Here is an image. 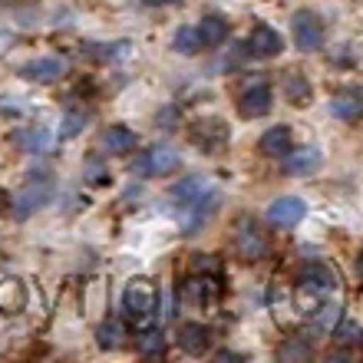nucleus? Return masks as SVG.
<instances>
[{
	"instance_id": "f257e3e1",
	"label": "nucleus",
	"mask_w": 363,
	"mask_h": 363,
	"mask_svg": "<svg viewBox=\"0 0 363 363\" xmlns=\"http://www.w3.org/2000/svg\"><path fill=\"white\" fill-rule=\"evenodd\" d=\"M155 307H159V287L149 277H133L123 291V311L133 320H143V317L155 314Z\"/></svg>"
},
{
	"instance_id": "f03ea898",
	"label": "nucleus",
	"mask_w": 363,
	"mask_h": 363,
	"mask_svg": "<svg viewBox=\"0 0 363 363\" xmlns=\"http://www.w3.org/2000/svg\"><path fill=\"white\" fill-rule=\"evenodd\" d=\"M50 199H53V179H47V175H33V179L17 191V199H10V208H13L17 218H27V215L40 211L43 205H50Z\"/></svg>"
},
{
	"instance_id": "7ed1b4c3",
	"label": "nucleus",
	"mask_w": 363,
	"mask_h": 363,
	"mask_svg": "<svg viewBox=\"0 0 363 363\" xmlns=\"http://www.w3.org/2000/svg\"><path fill=\"white\" fill-rule=\"evenodd\" d=\"M189 139L191 145H199L201 152H221L228 145V123L225 119H215V116H205V119H195L189 125Z\"/></svg>"
},
{
	"instance_id": "20e7f679",
	"label": "nucleus",
	"mask_w": 363,
	"mask_h": 363,
	"mask_svg": "<svg viewBox=\"0 0 363 363\" xmlns=\"http://www.w3.org/2000/svg\"><path fill=\"white\" fill-rule=\"evenodd\" d=\"M182 165L179 152L169 145H155L152 152H143L133 162V175L135 179H155V175H172Z\"/></svg>"
},
{
	"instance_id": "39448f33",
	"label": "nucleus",
	"mask_w": 363,
	"mask_h": 363,
	"mask_svg": "<svg viewBox=\"0 0 363 363\" xmlns=\"http://www.w3.org/2000/svg\"><path fill=\"white\" fill-rule=\"evenodd\" d=\"M291 33H294V47L304 53H314L324 43V20L314 10H297L291 17Z\"/></svg>"
},
{
	"instance_id": "423d86ee",
	"label": "nucleus",
	"mask_w": 363,
	"mask_h": 363,
	"mask_svg": "<svg viewBox=\"0 0 363 363\" xmlns=\"http://www.w3.org/2000/svg\"><path fill=\"white\" fill-rule=\"evenodd\" d=\"M307 215V205L304 199H297V195H281L268 205V221L277 225V228H294L297 221H304Z\"/></svg>"
},
{
	"instance_id": "0eeeda50",
	"label": "nucleus",
	"mask_w": 363,
	"mask_h": 363,
	"mask_svg": "<svg viewBox=\"0 0 363 363\" xmlns=\"http://www.w3.org/2000/svg\"><path fill=\"white\" fill-rule=\"evenodd\" d=\"M284 175H311L320 169V162H324V152L317 149V145H301V149H287L284 155Z\"/></svg>"
},
{
	"instance_id": "6e6552de",
	"label": "nucleus",
	"mask_w": 363,
	"mask_h": 363,
	"mask_svg": "<svg viewBox=\"0 0 363 363\" xmlns=\"http://www.w3.org/2000/svg\"><path fill=\"white\" fill-rule=\"evenodd\" d=\"M175 340H179L182 354H189V357H205L211 350V330L205 324H199V320L182 324L179 334H175Z\"/></svg>"
},
{
	"instance_id": "1a4fd4ad",
	"label": "nucleus",
	"mask_w": 363,
	"mask_h": 363,
	"mask_svg": "<svg viewBox=\"0 0 363 363\" xmlns=\"http://www.w3.org/2000/svg\"><path fill=\"white\" fill-rule=\"evenodd\" d=\"M248 53L251 57H258V60H271L277 57L281 50H284V40H281V33H277L274 27H268V23H258V27L251 30V37H248Z\"/></svg>"
},
{
	"instance_id": "9d476101",
	"label": "nucleus",
	"mask_w": 363,
	"mask_h": 363,
	"mask_svg": "<svg viewBox=\"0 0 363 363\" xmlns=\"http://www.w3.org/2000/svg\"><path fill=\"white\" fill-rule=\"evenodd\" d=\"M67 69L69 63L63 57H40L23 67V79H30V83H57V79L67 77Z\"/></svg>"
},
{
	"instance_id": "9b49d317",
	"label": "nucleus",
	"mask_w": 363,
	"mask_h": 363,
	"mask_svg": "<svg viewBox=\"0 0 363 363\" xmlns=\"http://www.w3.org/2000/svg\"><path fill=\"white\" fill-rule=\"evenodd\" d=\"M271 106H274L271 86H264V83H255V86H248L238 96V113L245 116V119H261V116H268Z\"/></svg>"
},
{
	"instance_id": "f8f14e48",
	"label": "nucleus",
	"mask_w": 363,
	"mask_h": 363,
	"mask_svg": "<svg viewBox=\"0 0 363 363\" xmlns=\"http://www.w3.org/2000/svg\"><path fill=\"white\" fill-rule=\"evenodd\" d=\"M235 248H238L241 261H258L264 258V248H268V241H264V235L258 231V225L255 221H241L238 225V235H235Z\"/></svg>"
},
{
	"instance_id": "ddd939ff",
	"label": "nucleus",
	"mask_w": 363,
	"mask_h": 363,
	"mask_svg": "<svg viewBox=\"0 0 363 363\" xmlns=\"http://www.w3.org/2000/svg\"><path fill=\"white\" fill-rule=\"evenodd\" d=\"M135 133L133 129H125V125H109V129H103V135H99V149L109 155H125L135 149Z\"/></svg>"
},
{
	"instance_id": "4468645a",
	"label": "nucleus",
	"mask_w": 363,
	"mask_h": 363,
	"mask_svg": "<svg viewBox=\"0 0 363 363\" xmlns=\"http://www.w3.org/2000/svg\"><path fill=\"white\" fill-rule=\"evenodd\" d=\"M291 129L287 125H271L268 133L258 139V149H261V155H268V159H281V155L291 149Z\"/></svg>"
},
{
	"instance_id": "2eb2a0df",
	"label": "nucleus",
	"mask_w": 363,
	"mask_h": 363,
	"mask_svg": "<svg viewBox=\"0 0 363 363\" xmlns=\"http://www.w3.org/2000/svg\"><path fill=\"white\" fill-rule=\"evenodd\" d=\"M311 357H314V347L307 344L304 337H284L274 350L277 363H307Z\"/></svg>"
},
{
	"instance_id": "dca6fc26",
	"label": "nucleus",
	"mask_w": 363,
	"mask_h": 363,
	"mask_svg": "<svg viewBox=\"0 0 363 363\" xmlns=\"http://www.w3.org/2000/svg\"><path fill=\"white\" fill-rule=\"evenodd\" d=\"M297 281H301V284H307V287H314V291H320V294H327V291L337 284L334 271L327 268L324 261H307L304 268H301V277H297Z\"/></svg>"
},
{
	"instance_id": "f3484780",
	"label": "nucleus",
	"mask_w": 363,
	"mask_h": 363,
	"mask_svg": "<svg viewBox=\"0 0 363 363\" xmlns=\"http://www.w3.org/2000/svg\"><path fill=\"white\" fill-rule=\"evenodd\" d=\"M199 33H201V40H205V47H221V43L228 40L231 27H228V20H225V17L208 13V17L199 23Z\"/></svg>"
},
{
	"instance_id": "a211bd4d",
	"label": "nucleus",
	"mask_w": 363,
	"mask_h": 363,
	"mask_svg": "<svg viewBox=\"0 0 363 363\" xmlns=\"http://www.w3.org/2000/svg\"><path fill=\"white\" fill-rule=\"evenodd\" d=\"M172 47L182 57H199L201 50H205V40H201L199 27H179L172 37Z\"/></svg>"
},
{
	"instance_id": "6ab92c4d",
	"label": "nucleus",
	"mask_w": 363,
	"mask_h": 363,
	"mask_svg": "<svg viewBox=\"0 0 363 363\" xmlns=\"http://www.w3.org/2000/svg\"><path fill=\"white\" fill-rule=\"evenodd\" d=\"M135 350L143 357H162L165 354V334L155 330V327H145L135 334Z\"/></svg>"
},
{
	"instance_id": "aec40b11",
	"label": "nucleus",
	"mask_w": 363,
	"mask_h": 363,
	"mask_svg": "<svg viewBox=\"0 0 363 363\" xmlns=\"http://www.w3.org/2000/svg\"><path fill=\"white\" fill-rule=\"evenodd\" d=\"M284 93H287V99H291V103H297V106L311 103V83H307L304 73L291 69V73L284 77Z\"/></svg>"
},
{
	"instance_id": "412c9836",
	"label": "nucleus",
	"mask_w": 363,
	"mask_h": 363,
	"mask_svg": "<svg viewBox=\"0 0 363 363\" xmlns=\"http://www.w3.org/2000/svg\"><path fill=\"white\" fill-rule=\"evenodd\" d=\"M23 297H27V291H23V284L20 281H13V277H7V281H0V311H20L23 307Z\"/></svg>"
},
{
	"instance_id": "4be33fe9",
	"label": "nucleus",
	"mask_w": 363,
	"mask_h": 363,
	"mask_svg": "<svg viewBox=\"0 0 363 363\" xmlns=\"http://www.w3.org/2000/svg\"><path fill=\"white\" fill-rule=\"evenodd\" d=\"M123 324L119 320H103V324L96 327V344L103 347V350H119L123 347Z\"/></svg>"
},
{
	"instance_id": "5701e85b",
	"label": "nucleus",
	"mask_w": 363,
	"mask_h": 363,
	"mask_svg": "<svg viewBox=\"0 0 363 363\" xmlns=\"http://www.w3.org/2000/svg\"><path fill=\"white\" fill-rule=\"evenodd\" d=\"M360 337H363V330H360V324H357V320H340V324L334 327V344L337 347H347V350H350Z\"/></svg>"
},
{
	"instance_id": "b1692460",
	"label": "nucleus",
	"mask_w": 363,
	"mask_h": 363,
	"mask_svg": "<svg viewBox=\"0 0 363 363\" xmlns=\"http://www.w3.org/2000/svg\"><path fill=\"white\" fill-rule=\"evenodd\" d=\"M330 109H334V116H340V119H357V116H363V99L340 96V99H334V103H330Z\"/></svg>"
},
{
	"instance_id": "393cba45",
	"label": "nucleus",
	"mask_w": 363,
	"mask_h": 363,
	"mask_svg": "<svg viewBox=\"0 0 363 363\" xmlns=\"http://www.w3.org/2000/svg\"><path fill=\"white\" fill-rule=\"evenodd\" d=\"M83 123H86V116L83 113H67L63 116V129H60V133L69 139V135H77L79 129H83Z\"/></svg>"
},
{
	"instance_id": "a878e982",
	"label": "nucleus",
	"mask_w": 363,
	"mask_h": 363,
	"mask_svg": "<svg viewBox=\"0 0 363 363\" xmlns=\"http://www.w3.org/2000/svg\"><path fill=\"white\" fill-rule=\"evenodd\" d=\"M215 360H241V354H235V350H218Z\"/></svg>"
},
{
	"instance_id": "bb28decb",
	"label": "nucleus",
	"mask_w": 363,
	"mask_h": 363,
	"mask_svg": "<svg viewBox=\"0 0 363 363\" xmlns=\"http://www.w3.org/2000/svg\"><path fill=\"white\" fill-rule=\"evenodd\" d=\"M172 4H182V0H145V7H172Z\"/></svg>"
},
{
	"instance_id": "cd10ccee",
	"label": "nucleus",
	"mask_w": 363,
	"mask_h": 363,
	"mask_svg": "<svg viewBox=\"0 0 363 363\" xmlns=\"http://www.w3.org/2000/svg\"><path fill=\"white\" fill-rule=\"evenodd\" d=\"M10 208V195H7V191H4V189H0V215H4V211H7Z\"/></svg>"
},
{
	"instance_id": "c85d7f7f",
	"label": "nucleus",
	"mask_w": 363,
	"mask_h": 363,
	"mask_svg": "<svg viewBox=\"0 0 363 363\" xmlns=\"http://www.w3.org/2000/svg\"><path fill=\"white\" fill-rule=\"evenodd\" d=\"M360 271H363V258H360Z\"/></svg>"
}]
</instances>
